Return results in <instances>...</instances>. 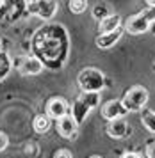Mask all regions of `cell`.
<instances>
[{
  "label": "cell",
  "instance_id": "obj_11",
  "mask_svg": "<svg viewBox=\"0 0 155 158\" xmlns=\"http://www.w3.org/2000/svg\"><path fill=\"white\" fill-rule=\"evenodd\" d=\"M43 71V62L36 57H27L21 60L20 73L21 75H38Z\"/></svg>",
  "mask_w": 155,
  "mask_h": 158
},
{
  "label": "cell",
  "instance_id": "obj_19",
  "mask_svg": "<svg viewBox=\"0 0 155 158\" xmlns=\"http://www.w3.org/2000/svg\"><path fill=\"white\" fill-rule=\"evenodd\" d=\"M54 158H73V156H71V153L68 149H59L55 155H54Z\"/></svg>",
  "mask_w": 155,
  "mask_h": 158
},
{
  "label": "cell",
  "instance_id": "obj_17",
  "mask_svg": "<svg viewBox=\"0 0 155 158\" xmlns=\"http://www.w3.org/2000/svg\"><path fill=\"white\" fill-rule=\"evenodd\" d=\"M86 7H87V2H84V0H73V2H70V9L73 13H77V15L86 11Z\"/></svg>",
  "mask_w": 155,
  "mask_h": 158
},
{
  "label": "cell",
  "instance_id": "obj_24",
  "mask_svg": "<svg viewBox=\"0 0 155 158\" xmlns=\"http://www.w3.org/2000/svg\"><path fill=\"white\" fill-rule=\"evenodd\" d=\"M91 158H102V156H96V155H95V156H91Z\"/></svg>",
  "mask_w": 155,
  "mask_h": 158
},
{
  "label": "cell",
  "instance_id": "obj_9",
  "mask_svg": "<svg viewBox=\"0 0 155 158\" xmlns=\"http://www.w3.org/2000/svg\"><path fill=\"white\" fill-rule=\"evenodd\" d=\"M57 128H59V133L66 139H70V137L75 135V131H77V119L73 117V115H64L61 117L59 121H57Z\"/></svg>",
  "mask_w": 155,
  "mask_h": 158
},
{
  "label": "cell",
  "instance_id": "obj_18",
  "mask_svg": "<svg viewBox=\"0 0 155 158\" xmlns=\"http://www.w3.org/2000/svg\"><path fill=\"white\" fill-rule=\"evenodd\" d=\"M7 144H9V139L4 131H0V151H4L7 148Z\"/></svg>",
  "mask_w": 155,
  "mask_h": 158
},
{
  "label": "cell",
  "instance_id": "obj_5",
  "mask_svg": "<svg viewBox=\"0 0 155 158\" xmlns=\"http://www.w3.org/2000/svg\"><path fill=\"white\" fill-rule=\"evenodd\" d=\"M46 115L54 119H61L64 115H68V103L64 98H52L46 105Z\"/></svg>",
  "mask_w": 155,
  "mask_h": 158
},
{
  "label": "cell",
  "instance_id": "obj_1",
  "mask_svg": "<svg viewBox=\"0 0 155 158\" xmlns=\"http://www.w3.org/2000/svg\"><path fill=\"white\" fill-rule=\"evenodd\" d=\"M34 50L38 55H41L50 66L61 64L59 59L64 57L66 53V36L61 27H45L38 30L34 37Z\"/></svg>",
  "mask_w": 155,
  "mask_h": 158
},
{
  "label": "cell",
  "instance_id": "obj_22",
  "mask_svg": "<svg viewBox=\"0 0 155 158\" xmlns=\"http://www.w3.org/2000/svg\"><path fill=\"white\" fill-rule=\"evenodd\" d=\"M123 158H141V156L135 155V153H127V155H123Z\"/></svg>",
  "mask_w": 155,
  "mask_h": 158
},
{
  "label": "cell",
  "instance_id": "obj_2",
  "mask_svg": "<svg viewBox=\"0 0 155 158\" xmlns=\"http://www.w3.org/2000/svg\"><path fill=\"white\" fill-rule=\"evenodd\" d=\"M146 101H148V91L141 85H135L125 94L121 103L127 112H139L146 107Z\"/></svg>",
  "mask_w": 155,
  "mask_h": 158
},
{
  "label": "cell",
  "instance_id": "obj_16",
  "mask_svg": "<svg viewBox=\"0 0 155 158\" xmlns=\"http://www.w3.org/2000/svg\"><path fill=\"white\" fill-rule=\"evenodd\" d=\"M143 124H144L150 131H155V114L153 112L146 110V112L143 114Z\"/></svg>",
  "mask_w": 155,
  "mask_h": 158
},
{
  "label": "cell",
  "instance_id": "obj_12",
  "mask_svg": "<svg viewBox=\"0 0 155 158\" xmlns=\"http://www.w3.org/2000/svg\"><path fill=\"white\" fill-rule=\"evenodd\" d=\"M127 123L123 121V119H114V121L109 123V128H107V133L114 139H121V137L127 135Z\"/></svg>",
  "mask_w": 155,
  "mask_h": 158
},
{
  "label": "cell",
  "instance_id": "obj_3",
  "mask_svg": "<svg viewBox=\"0 0 155 158\" xmlns=\"http://www.w3.org/2000/svg\"><path fill=\"white\" fill-rule=\"evenodd\" d=\"M78 85L84 93H98L104 87V75L95 68L82 69L78 75Z\"/></svg>",
  "mask_w": 155,
  "mask_h": 158
},
{
  "label": "cell",
  "instance_id": "obj_25",
  "mask_svg": "<svg viewBox=\"0 0 155 158\" xmlns=\"http://www.w3.org/2000/svg\"><path fill=\"white\" fill-rule=\"evenodd\" d=\"M0 46H2V39H0Z\"/></svg>",
  "mask_w": 155,
  "mask_h": 158
},
{
  "label": "cell",
  "instance_id": "obj_14",
  "mask_svg": "<svg viewBox=\"0 0 155 158\" xmlns=\"http://www.w3.org/2000/svg\"><path fill=\"white\" fill-rule=\"evenodd\" d=\"M34 130L38 133H45V131H48L50 130V117L46 114L43 115H38L34 119Z\"/></svg>",
  "mask_w": 155,
  "mask_h": 158
},
{
  "label": "cell",
  "instance_id": "obj_8",
  "mask_svg": "<svg viewBox=\"0 0 155 158\" xmlns=\"http://www.w3.org/2000/svg\"><path fill=\"white\" fill-rule=\"evenodd\" d=\"M123 114H127V110L123 107V103L118 101V100L109 101V103H105L104 108H102V115L105 117L107 121H114V119H118V117L123 115Z\"/></svg>",
  "mask_w": 155,
  "mask_h": 158
},
{
  "label": "cell",
  "instance_id": "obj_13",
  "mask_svg": "<svg viewBox=\"0 0 155 158\" xmlns=\"http://www.w3.org/2000/svg\"><path fill=\"white\" fill-rule=\"evenodd\" d=\"M121 37V30H116V32H111V34H104V36L96 37V46L98 48H111L114 43H118Z\"/></svg>",
  "mask_w": 155,
  "mask_h": 158
},
{
  "label": "cell",
  "instance_id": "obj_23",
  "mask_svg": "<svg viewBox=\"0 0 155 158\" xmlns=\"http://www.w3.org/2000/svg\"><path fill=\"white\" fill-rule=\"evenodd\" d=\"M152 30H153V34H155V22L152 23Z\"/></svg>",
  "mask_w": 155,
  "mask_h": 158
},
{
  "label": "cell",
  "instance_id": "obj_4",
  "mask_svg": "<svg viewBox=\"0 0 155 158\" xmlns=\"http://www.w3.org/2000/svg\"><path fill=\"white\" fill-rule=\"evenodd\" d=\"M155 22V11L150 9V11H143L139 15L132 16L127 22V32L128 34H143L152 27V23Z\"/></svg>",
  "mask_w": 155,
  "mask_h": 158
},
{
  "label": "cell",
  "instance_id": "obj_7",
  "mask_svg": "<svg viewBox=\"0 0 155 158\" xmlns=\"http://www.w3.org/2000/svg\"><path fill=\"white\" fill-rule=\"evenodd\" d=\"M96 101H98V93H84L80 98H78L77 101V117L78 119H82L84 117V114H87V110L91 107H95L96 105Z\"/></svg>",
  "mask_w": 155,
  "mask_h": 158
},
{
  "label": "cell",
  "instance_id": "obj_15",
  "mask_svg": "<svg viewBox=\"0 0 155 158\" xmlns=\"http://www.w3.org/2000/svg\"><path fill=\"white\" fill-rule=\"evenodd\" d=\"M9 68H11L9 57H7L4 52H0V78H4L7 73H9Z\"/></svg>",
  "mask_w": 155,
  "mask_h": 158
},
{
  "label": "cell",
  "instance_id": "obj_10",
  "mask_svg": "<svg viewBox=\"0 0 155 158\" xmlns=\"http://www.w3.org/2000/svg\"><path fill=\"white\" fill-rule=\"evenodd\" d=\"M120 25H121V18L118 15H107L105 18H102V22H100V27H98L100 36L120 30Z\"/></svg>",
  "mask_w": 155,
  "mask_h": 158
},
{
  "label": "cell",
  "instance_id": "obj_6",
  "mask_svg": "<svg viewBox=\"0 0 155 158\" xmlns=\"http://www.w3.org/2000/svg\"><path fill=\"white\" fill-rule=\"evenodd\" d=\"M55 11H57V2H52V0H48V2H30V13H36L45 20L52 18L55 15Z\"/></svg>",
  "mask_w": 155,
  "mask_h": 158
},
{
  "label": "cell",
  "instance_id": "obj_21",
  "mask_svg": "<svg viewBox=\"0 0 155 158\" xmlns=\"http://www.w3.org/2000/svg\"><path fill=\"white\" fill-rule=\"evenodd\" d=\"M98 15H105V7H96L95 9V16H98Z\"/></svg>",
  "mask_w": 155,
  "mask_h": 158
},
{
  "label": "cell",
  "instance_id": "obj_20",
  "mask_svg": "<svg viewBox=\"0 0 155 158\" xmlns=\"http://www.w3.org/2000/svg\"><path fill=\"white\" fill-rule=\"evenodd\" d=\"M146 155L148 158H155V142H150V146L146 148Z\"/></svg>",
  "mask_w": 155,
  "mask_h": 158
}]
</instances>
